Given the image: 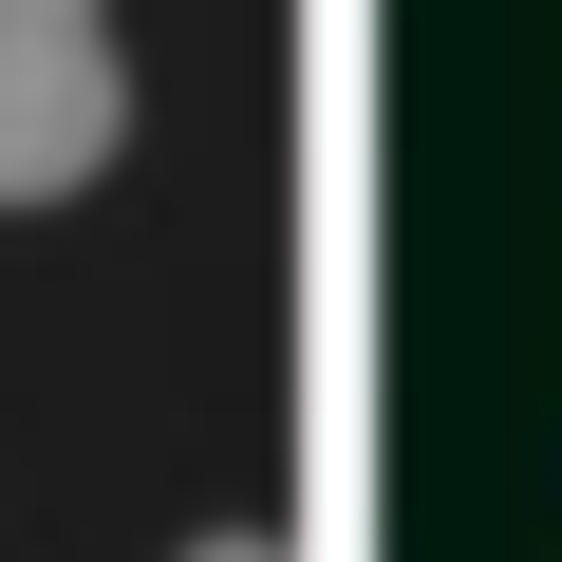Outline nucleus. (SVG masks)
Segmentation results:
<instances>
[{
	"instance_id": "nucleus-2",
	"label": "nucleus",
	"mask_w": 562,
	"mask_h": 562,
	"mask_svg": "<svg viewBox=\"0 0 562 562\" xmlns=\"http://www.w3.org/2000/svg\"><path fill=\"white\" fill-rule=\"evenodd\" d=\"M188 562H301V543H281V525H206Z\"/></svg>"
},
{
	"instance_id": "nucleus-1",
	"label": "nucleus",
	"mask_w": 562,
	"mask_h": 562,
	"mask_svg": "<svg viewBox=\"0 0 562 562\" xmlns=\"http://www.w3.org/2000/svg\"><path fill=\"white\" fill-rule=\"evenodd\" d=\"M113 150H132L113 0H0V206H76Z\"/></svg>"
}]
</instances>
